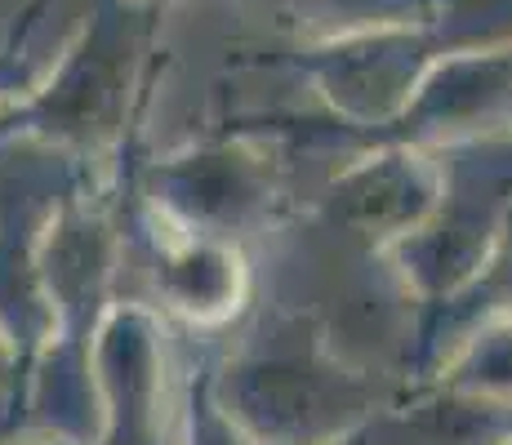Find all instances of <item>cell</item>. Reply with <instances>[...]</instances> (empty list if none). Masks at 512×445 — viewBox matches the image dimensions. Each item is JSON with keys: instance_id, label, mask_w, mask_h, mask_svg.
I'll list each match as a JSON object with an SVG mask.
<instances>
[{"instance_id": "obj_6", "label": "cell", "mask_w": 512, "mask_h": 445, "mask_svg": "<svg viewBox=\"0 0 512 445\" xmlns=\"http://www.w3.org/2000/svg\"><path fill=\"white\" fill-rule=\"evenodd\" d=\"M143 227L152 245V285L161 312L192 330H223L245 312L254 272L241 241L179 227L152 205H143Z\"/></svg>"}, {"instance_id": "obj_11", "label": "cell", "mask_w": 512, "mask_h": 445, "mask_svg": "<svg viewBox=\"0 0 512 445\" xmlns=\"http://www.w3.org/2000/svg\"><path fill=\"white\" fill-rule=\"evenodd\" d=\"M179 445H263V441L254 437V432L232 414V405L214 392L210 374H201L183 397Z\"/></svg>"}, {"instance_id": "obj_1", "label": "cell", "mask_w": 512, "mask_h": 445, "mask_svg": "<svg viewBox=\"0 0 512 445\" xmlns=\"http://www.w3.org/2000/svg\"><path fill=\"white\" fill-rule=\"evenodd\" d=\"M210 379L263 445L361 441L392 405L383 370L357 365L303 308L272 312Z\"/></svg>"}, {"instance_id": "obj_2", "label": "cell", "mask_w": 512, "mask_h": 445, "mask_svg": "<svg viewBox=\"0 0 512 445\" xmlns=\"http://www.w3.org/2000/svg\"><path fill=\"white\" fill-rule=\"evenodd\" d=\"M446 165L437 210L383 250L401 290L441 303L495 272L512 232V134L437 147Z\"/></svg>"}, {"instance_id": "obj_3", "label": "cell", "mask_w": 512, "mask_h": 445, "mask_svg": "<svg viewBox=\"0 0 512 445\" xmlns=\"http://www.w3.org/2000/svg\"><path fill=\"white\" fill-rule=\"evenodd\" d=\"M143 205L179 227L245 245L281 205V161L250 138L192 147L147 174Z\"/></svg>"}, {"instance_id": "obj_4", "label": "cell", "mask_w": 512, "mask_h": 445, "mask_svg": "<svg viewBox=\"0 0 512 445\" xmlns=\"http://www.w3.org/2000/svg\"><path fill=\"white\" fill-rule=\"evenodd\" d=\"M94 365L107 410L98 445H179L183 401H174L170 343L152 308L107 312L94 330Z\"/></svg>"}, {"instance_id": "obj_9", "label": "cell", "mask_w": 512, "mask_h": 445, "mask_svg": "<svg viewBox=\"0 0 512 445\" xmlns=\"http://www.w3.org/2000/svg\"><path fill=\"white\" fill-rule=\"evenodd\" d=\"M432 67L437 63L423 58V45L410 36H366L357 45L330 49V58L317 63V85L334 116L352 130L392 134L406 121Z\"/></svg>"}, {"instance_id": "obj_5", "label": "cell", "mask_w": 512, "mask_h": 445, "mask_svg": "<svg viewBox=\"0 0 512 445\" xmlns=\"http://www.w3.org/2000/svg\"><path fill=\"white\" fill-rule=\"evenodd\" d=\"M441 187H446V165L437 147L392 138L343 165L317 210L330 232L383 254L437 210Z\"/></svg>"}, {"instance_id": "obj_7", "label": "cell", "mask_w": 512, "mask_h": 445, "mask_svg": "<svg viewBox=\"0 0 512 445\" xmlns=\"http://www.w3.org/2000/svg\"><path fill=\"white\" fill-rule=\"evenodd\" d=\"M36 263H41V285L54 308L58 334L94 339L103 316L116 308L112 285L116 263H121V236H116L112 219L85 196L54 201L41 227Z\"/></svg>"}, {"instance_id": "obj_10", "label": "cell", "mask_w": 512, "mask_h": 445, "mask_svg": "<svg viewBox=\"0 0 512 445\" xmlns=\"http://www.w3.org/2000/svg\"><path fill=\"white\" fill-rule=\"evenodd\" d=\"M432 383L495 405H512V312H499L495 321L481 325Z\"/></svg>"}, {"instance_id": "obj_12", "label": "cell", "mask_w": 512, "mask_h": 445, "mask_svg": "<svg viewBox=\"0 0 512 445\" xmlns=\"http://www.w3.org/2000/svg\"><path fill=\"white\" fill-rule=\"evenodd\" d=\"M508 445H512V441H508Z\"/></svg>"}, {"instance_id": "obj_8", "label": "cell", "mask_w": 512, "mask_h": 445, "mask_svg": "<svg viewBox=\"0 0 512 445\" xmlns=\"http://www.w3.org/2000/svg\"><path fill=\"white\" fill-rule=\"evenodd\" d=\"M512 134V45L441 58L392 138L450 147L468 138Z\"/></svg>"}]
</instances>
